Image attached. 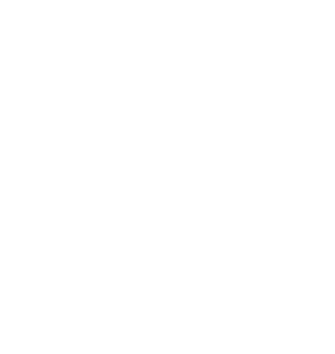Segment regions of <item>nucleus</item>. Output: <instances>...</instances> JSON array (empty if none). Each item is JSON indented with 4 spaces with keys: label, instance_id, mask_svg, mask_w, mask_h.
<instances>
[]
</instances>
